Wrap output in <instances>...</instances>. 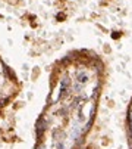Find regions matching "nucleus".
I'll return each instance as SVG.
<instances>
[{"mask_svg":"<svg viewBox=\"0 0 132 149\" xmlns=\"http://www.w3.org/2000/svg\"><path fill=\"white\" fill-rule=\"evenodd\" d=\"M128 125H129V142L132 145V102H131V106H129V111H128Z\"/></svg>","mask_w":132,"mask_h":149,"instance_id":"obj_3","label":"nucleus"},{"mask_svg":"<svg viewBox=\"0 0 132 149\" xmlns=\"http://www.w3.org/2000/svg\"><path fill=\"white\" fill-rule=\"evenodd\" d=\"M106 68L91 50H74L50 72V90L35 124L34 149H97L90 142Z\"/></svg>","mask_w":132,"mask_h":149,"instance_id":"obj_1","label":"nucleus"},{"mask_svg":"<svg viewBox=\"0 0 132 149\" xmlns=\"http://www.w3.org/2000/svg\"><path fill=\"white\" fill-rule=\"evenodd\" d=\"M21 86L16 74L0 56V108L8 105L19 92Z\"/></svg>","mask_w":132,"mask_h":149,"instance_id":"obj_2","label":"nucleus"}]
</instances>
